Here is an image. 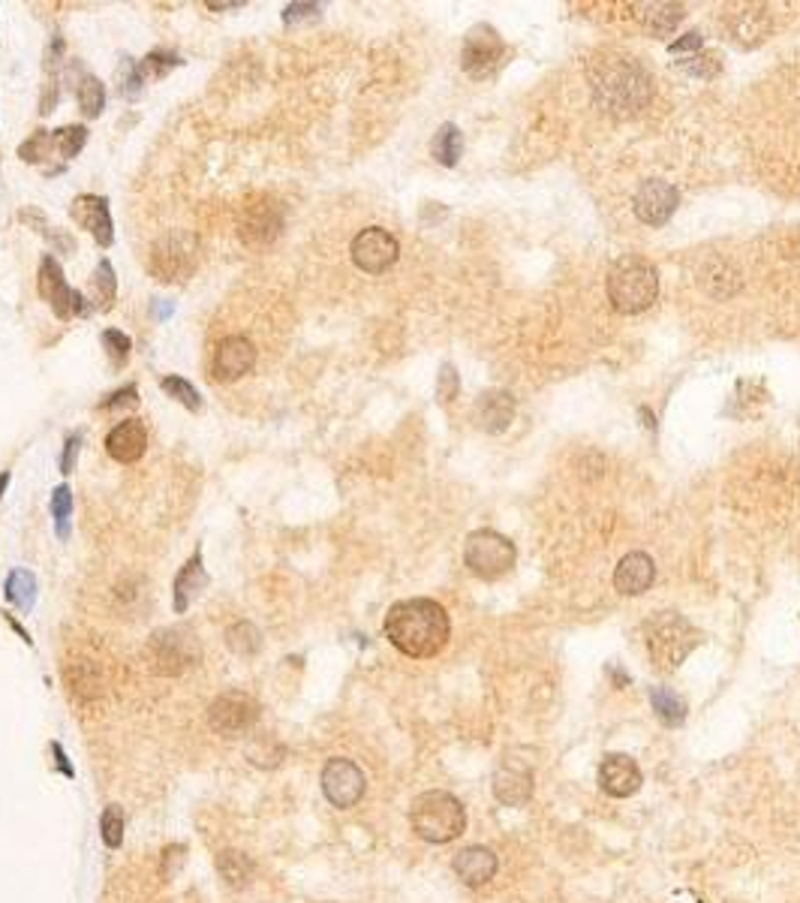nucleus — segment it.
<instances>
[{
  "label": "nucleus",
  "instance_id": "obj_1",
  "mask_svg": "<svg viewBox=\"0 0 800 903\" xmlns=\"http://www.w3.org/2000/svg\"><path fill=\"white\" fill-rule=\"evenodd\" d=\"M386 639L400 653L413 660H431L449 645L451 624L446 609L437 600L415 597V600H400L388 609L386 615Z\"/></svg>",
  "mask_w": 800,
  "mask_h": 903
},
{
  "label": "nucleus",
  "instance_id": "obj_2",
  "mask_svg": "<svg viewBox=\"0 0 800 903\" xmlns=\"http://www.w3.org/2000/svg\"><path fill=\"white\" fill-rule=\"evenodd\" d=\"M590 79H593L596 103L614 118H632L653 97L651 73L629 58H617V55L602 58L590 67Z\"/></svg>",
  "mask_w": 800,
  "mask_h": 903
},
{
  "label": "nucleus",
  "instance_id": "obj_3",
  "mask_svg": "<svg viewBox=\"0 0 800 903\" xmlns=\"http://www.w3.org/2000/svg\"><path fill=\"white\" fill-rule=\"evenodd\" d=\"M608 301L617 314H641L647 311L656 296H659V275L647 260H638V256H623L608 268Z\"/></svg>",
  "mask_w": 800,
  "mask_h": 903
},
{
  "label": "nucleus",
  "instance_id": "obj_4",
  "mask_svg": "<svg viewBox=\"0 0 800 903\" xmlns=\"http://www.w3.org/2000/svg\"><path fill=\"white\" fill-rule=\"evenodd\" d=\"M410 826L427 843L458 841L466 828V810L463 804L446 790L422 792L410 807Z\"/></svg>",
  "mask_w": 800,
  "mask_h": 903
},
{
  "label": "nucleus",
  "instance_id": "obj_5",
  "mask_svg": "<svg viewBox=\"0 0 800 903\" xmlns=\"http://www.w3.org/2000/svg\"><path fill=\"white\" fill-rule=\"evenodd\" d=\"M145 660L154 675L181 677L202 663V645L187 627L154 629L145 641Z\"/></svg>",
  "mask_w": 800,
  "mask_h": 903
},
{
  "label": "nucleus",
  "instance_id": "obj_6",
  "mask_svg": "<svg viewBox=\"0 0 800 903\" xmlns=\"http://www.w3.org/2000/svg\"><path fill=\"white\" fill-rule=\"evenodd\" d=\"M644 639H647L653 665H659L663 672H671L687 660L701 636L687 617H680L677 612H663L644 624Z\"/></svg>",
  "mask_w": 800,
  "mask_h": 903
},
{
  "label": "nucleus",
  "instance_id": "obj_7",
  "mask_svg": "<svg viewBox=\"0 0 800 903\" xmlns=\"http://www.w3.org/2000/svg\"><path fill=\"white\" fill-rule=\"evenodd\" d=\"M199 265V241L193 232L175 229L150 244L148 272L160 284H184Z\"/></svg>",
  "mask_w": 800,
  "mask_h": 903
},
{
  "label": "nucleus",
  "instance_id": "obj_8",
  "mask_svg": "<svg viewBox=\"0 0 800 903\" xmlns=\"http://www.w3.org/2000/svg\"><path fill=\"white\" fill-rule=\"evenodd\" d=\"M518 552L512 540H506L497 530H473L463 545V564L482 581H497V578L512 573Z\"/></svg>",
  "mask_w": 800,
  "mask_h": 903
},
{
  "label": "nucleus",
  "instance_id": "obj_9",
  "mask_svg": "<svg viewBox=\"0 0 800 903\" xmlns=\"http://www.w3.org/2000/svg\"><path fill=\"white\" fill-rule=\"evenodd\" d=\"M283 232V205L271 193H253L238 208V239L244 248L263 251L271 248Z\"/></svg>",
  "mask_w": 800,
  "mask_h": 903
},
{
  "label": "nucleus",
  "instance_id": "obj_10",
  "mask_svg": "<svg viewBox=\"0 0 800 903\" xmlns=\"http://www.w3.org/2000/svg\"><path fill=\"white\" fill-rule=\"evenodd\" d=\"M263 717V705L247 690H226L208 705V726L214 735L232 741L256 729Z\"/></svg>",
  "mask_w": 800,
  "mask_h": 903
},
{
  "label": "nucleus",
  "instance_id": "obj_11",
  "mask_svg": "<svg viewBox=\"0 0 800 903\" xmlns=\"http://www.w3.org/2000/svg\"><path fill=\"white\" fill-rule=\"evenodd\" d=\"M37 289L39 296H43V301L51 308V314L58 316L61 323H70L75 316L94 314V311H90V301L85 299L78 289L66 284L63 265L58 263V256H51V253H46V256L39 260Z\"/></svg>",
  "mask_w": 800,
  "mask_h": 903
},
{
  "label": "nucleus",
  "instance_id": "obj_12",
  "mask_svg": "<svg viewBox=\"0 0 800 903\" xmlns=\"http://www.w3.org/2000/svg\"><path fill=\"white\" fill-rule=\"evenodd\" d=\"M502 58H506V43L490 25H475L470 27V34L463 37L461 49V67L463 73L473 75V79H488L500 70Z\"/></svg>",
  "mask_w": 800,
  "mask_h": 903
},
{
  "label": "nucleus",
  "instance_id": "obj_13",
  "mask_svg": "<svg viewBox=\"0 0 800 903\" xmlns=\"http://www.w3.org/2000/svg\"><path fill=\"white\" fill-rule=\"evenodd\" d=\"M350 256L355 268L364 272V275H383V272H388L391 265L398 263L400 244L383 226H367V229H362L352 239Z\"/></svg>",
  "mask_w": 800,
  "mask_h": 903
},
{
  "label": "nucleus",
  "instance_id": "obj_14",
  "mask_svg": "<svg viewBox=\"0 0 800 903\" xmlns=\"http://www.w3.org/2000/svg\"><path fill=\"white\" fill-rule=\"evenodd\" d=\"M323 795L328 798L331 807L338 810H352L355 804L364 798V790H367V780H364V771L352 759H328L326 768H323Z\"/></svg>",
  "mask_w": 800,
  "mask_h": 903
},
{
  "label": "nucleus",
  "instance_id": "obj_15",
  "mask_svg": "<svg viewBox=\"0 0 800 903\" xmlns=\"http://www.w3.org/2000/svg\"><path fill=\"white\" fill-rule=\"evenodd\" d=\"M256 344L244 335H226L214 347L211 376L217 383H238L241 376H247L256 368Z\"/></svg>",
  "mask_w": 800,
  "mask_h": 903
},
{
  "label": "nucleus",
  "instance_id": "obj_16",
  "mask_svg": "<svg viewBox=\"0 0 800 903\" xmlns=\"http://www.w3.org/2000/svg\"><path fill=\"white\" fill-rule=\"evenodd\" d=\"M70 220H73L78 229H85L90 239L100 244L102 251L114 244V220L106 196H97V193H78V196L70 202Z\"/></svg>",
  "mask_w": 800,
  "mask_h": 903
},
{
  "label": "nucleus",
  "instance_id": "obj_17",
  "mask_svg": "<svg viewBox=\"0 0 800 903\" xmlns=\"http://www.w3.org/2000/svg\"><path fill=\"white\" fill-rule=\"evenodd\" d=\"M680 205V193H677L675 184L668 181H659V178H651L644 181L641 188L635 190L632 196V212L641 224L647 226H663L671 220V214L677 212Z\"/></svg>",
  "mask_w": 800,
  "mask_h": 903
},
{
  "label": "nucleus",
  "instance_id": "obj_18",
  "mask_svg": "<svg viewBox=\"0 0 800 903\" xmlns=\"http://www.w3.org/2000/svg\"><path fill=\"white\" fill-rule=\"evenodd\" d=\"M726 34L731 37V43H738L740 49H755L762 46L764 39L771 37L774 31V22L764 7H755V3H743V7H731L726 10Z\"/></svg>",
  "mask_w": 800,
  "mask_h": 903
},
{
  "label": "nucleus",
  "instance_id": "obj_19",
  "mask_svg": "<svg viewBox=\"0 0 800 903\" xmlns=\"http://www.w3.org/2000/svg\"><path fill=\"white\" fill-rule=\"evenodd\" d=\"M641 768L632 756L626 752H608L599 766V786L602 792H608L611 798H629L641 790Z\"/></svg>",
  "mask_w": 800,
  "mask_h": 903
},
{
  "label": "nucleus",
  "instance_id": "obj_20",
  "mask_svg": "<svg viewBox=\"0 0 800 903\" xmlns=\"http://www.w3.org/2000/svg\"><path fill=\"white\" fill-rule=\"evenodd\" d=\"M106 452L118 465H136L148 452V428L142 419H124L106 434Z\"/></svg>",
  "mask_w": 800,
  "mask_h": 903
},
{
  "label": "nucleus",
  "instance_id": "obj_21",
  "mask_svg": "<svg viewBox=\"0 0 800 903\" xmlns=\"http://www.w3.org/2000/svg\"><path fill=\"white\" fill-rule=\"evenodd\" d=\"M494 795L506 807H524L533 798V771L518 759H506L494 771Z\"/></svg>",
  "mask_w": 800,
  "mask_h": 903
},
{
  "label": "nucleus",
  "instance_id": "obj_22",
  "mask_svg": "<svg viewBox=\"0 0 800 903\" xmlns=\"http://www.w3.org/2000/svg\"><path fill=\"white\" fill-rule=\"evenodd\" d=\"M653 578H656V564L651 554L632 552L614 569V588L623 597H641L653 588Z\"/></svg>",
  "mask_w": 800,
  "mask_h": 903
},
{
  "label": "nucleus",
  "instance_id": "obj_23",
  "mask_svg": "<svg viewBox=\"0 0 800 903\" xmlns=\"http://www.w3.org/2000/svg\"><path fill=\"white\" fill-rule=\"evenodd\" d=\"M205 588H208V573H205L202 549H196L187 564L178 569L175 585H172V605H175V615L190 612V605L199 600Z\"/></svg>",
  "mask_w": 800,
  "mask_h": 903
},
{
  "label": "nucleus",
  "instance_id": "obj_24",
  "mask_svg": "<svg viewBox=\"0 0 800 903\" xmlns=\"http://www.w3.org/2000/svg\"><path fill=\"white\" fill-rule=\"evenodd\" d=\"M451 867L470 889H478V886H485V882L497 877L500 865H497L494 850H488V846H466L451 858Z\"/></svg>",
  "mask_w": 800,
  "mask_h": 903
},
{
  "label": "nucleus",
  "instance_id": "obj_25",
  "mask_svg": "<svg viewBox=\"0 0 800 903\" xmlns=\"http://www.w3.org/2000/svg\"><path fill=\"white\" fill-rule=\"evenodd\" d=\"M699 284L713 299H728L740 289V272L723 256H707L699 272Z\"/></svg>",
  "mask_w": 800,
  "mask_h": 903
},
{
  "label": "nucleus",
  "instance_id": "obj_26",
  "mask_svg": "<svg viewBox=\"0 0 800 903\" xmlns=\"http://www.w3.org/2000/svg\"><path fill=\"white\" fill-rule=\"evenodd\" d=\"M73 67V94L75 103H78V112L85 118H100L102 109H106V85L94 73H88L85 67L78 61H70Z\"/></svg>",
  "mask_w": 800,
  "mask_h": 903
},
{
  "label": "nucleus",
  "instance_id": "obj_27",
  "mask_svg": "<svg viewBox=\"0 0 800 903\" xmlns=\"http://www.w3.org/2000/svg\"><path fill=\"white\" fill-rule=\"evenodd\" d=\"M514 419V398L509 392H485L478 404H475V422L490 431V434H500L502 428H509Z\"/></svg>",
  "mask_w": 800,
  "mask_h": 903
},
{
  "label": "nucleus",
  "instance_id": "obj_28",
  "mask_svg": "<svg viewBox=\"0 0 800 903\" xmlns=\"http://www.w3.org/2000/svg\"><path fill=\"white\" fill-rule=\"evenodd\" d=\"M61 67H63V37L54 34L46 49V82H43V94H39V109L37 112L46 115L54 112V106L61 100Z\"/></svg>",
  "mask_w": 800,
  "mask_h": 903
},
{
  "label": "nucleus",
  "instance_id": "obj_29",
  "mask_svg": "<svg viewBox=\"0 0 800 903\" xmlns=\"http://www.w3.org/2000/svg\"><path fill=\"white\" fill-rule=\"evenodd\" d=\"M19 220H22L27 229H34L39 239L49 241V248L54 253L73 256V253L78 251V244H75V239L70 236V229H61V226L49 224V217L39 212V208H22V212H19Z\"/></svg>",
  "mask_w": 800,
  "mask_h": 903
},
{
  "label": "nucleus",
  "instance_id": "obj_30",
  "mask_svg": "<svg viewBox=\"0 0 800 903\" xmlns=\"http://www.w3.org/2000/svg\"><path fill=\"white\" fill-rule=\"evenodd\" d=\"M214 865H217V874H220V879H223L229 889H247L253 877H256V862L247 853H241V850H220L217 858H214Z\"/></svg>",
  "mask_w": 800,
  "mask_h": 903
},
{
  "label": "nucleus",
  "instance_id": "obj_31",
  "mask_svg": "<svg viewBox=\"0 0 800 903\" xmlns=\"http://www.w3.org/2000/svg\"><path fill=\"white\" fill-rule=\"evenodd\" d=\"M3 593H7L10 605H15L22 615H27V612L34 609V602H37V576H34L31 569H13V573L7 576V581H3Z\"/></svg>",
  "mask_w": 800,
  "mask_h": 903
},
{
  "label": "nucleus",
  "instance_id": "obj_32",
  "mask_svg": "<svg viewBox=\"0 0 800 903\" xmlns=\"http://www.w3.org/2000/svg\"><path fill=\"white\" fill-rule=\"evenodd\" d=\"M90 289H94V301H90V311L106 314L112 311L114 299H118V275L109 260H100L94 275H90Z\"/></svg>",
  "mask_w": 800,
  "mask_h": 903
},
{
  "label": "nucleus",
  "instance_id": "obj_33",
  "mask_svg": "<svg viewBox=\"0 0 800 903\" xmlns=\"http://www.w3.org/2000/svg\"><path fill=\"white\" fill-rule=\"evenodd\" d=\"M680 19H683V7L680 3H647L644 13H641V25L653 37H665V34H675Z\"/></svg>",
  "mask_w": 800,
  "mask_h": 903
},
{
  "label": "nucleus",
  "instance_id": "obj_34",
  "mask_svg": "<svg viewBox=\"0 0 800 903\" xmlns=\"http://www.w3.org/2000/svg\"><path fill=\"white\" fill-rule=\"evenodd\" d=\"M85 145H88V127L85 124H63L58 130H51V148H54V157L61 160V166L75 160Z\"/></svg>",
  "mask_w": 800,
  "mask_h": 903
},
{
  "label": "nucleus",
  "instance_id": "obj_35",
  "mask_svg": "<svg viewBox=\"0 0 800 903\" xmlns=\"http://www.w3.org/2000/svg\"><path fill=\"white\" fill-rule=\"evenodd\" d=\"M178 67H184V58L172 49H154L148 51L142 61H136V73L138 79L148 85V82H160L169 73H175Z\"/></svg>",
  "mask_w": 800,
  "mask_h": 903
},
{
  "label": "nucleus",
  "instance_id": "obj_36",
  "mask_svg": "<svg viewBox=\"0 0 800 903\" xmlns=\"http://www.w3.org/2000/svg\"><path fill=\"white\" fill-rule=\"evenodd\" d=\"M244 756H247L256 768L271 771V768H277L287 759V747H283L275 735L263 732V735H253V738L244 744Z\"/></svg>",
  "mask_w": 800,
  "mask_h": 903
},
{
  "label": "nucleus",
  "instance_id": "obj_37",
  "mask_svg": "<svg viewBox=\"0 0 800 903\" xmlns=\"http://www.w3.org/2000/svg\"><path fill=\"white\" fill-rule=\"evenodd\" d=\"M49 515L51 525H54V537L61 542L70 540V533H73V521H70L73 518V489L66 482L51 491Z\"/></svg>",
  "mask_w": 800,
  "mask_h": 903
},
{
  "label": "nucleus",
  "instance_id": "obj_38",
  "mask_svg": "<svg viewBox=\"0 0 800 903\" xmlns=\"http://www.w3.org/2000/svg\"><path fill=\"white\" fill-rule=\"evenodd\" d=\"M226 648L235 657H256L263 651V633L251 621H235L226 629Z\"/></svg>",
  "mask_w": 800,
  "mask_h": 903
},
{
  "label": "nucleus",
  "instance_id": "obj_39",
  "mask_svg": "<svg viewBox=\"0 0 800 903\" xmlns=\"http://www.w3.org/2000/svg\"><path fill=\"white\" fill-rule=\"evenodd\" d=\"M651 705L665 726L668 729L683 726V720H687V702H683L675 690H668V687H653Z\"/></svg>",
  "mask_w": 800,
  "mask_h": 903
},
{
  "label": "nucleus",
  "instance_id": "obj_40",
  "mask_svg": "<svg viewBox=\"0 0 800 903\" xmlns=\"http://www.w3.org/2000/svg\"><path fill=\"white\" fill-rule=\"evenodd\" d=\"M431 154L439 166H454L463 154V136L454 124H443L431 142Z\"/></svg>",
  "mask_w": 800,
  "mask_h": 903
},
{
  "label": "nucleus",
  "instance_id": "obj_41",
  "mask_svg": "<svg viewBox=\"0 0 800 903\" xmlns=\"http://www.w3.org/2000/svg\"><path fill=\"white\" fill-rule=\"evenodd\" d=\"M160 389L166 392V398H172L175 404H181L184 410H190V413H199L202 410V392L190 383V380H184V376L178 374H166L160 376Z\"/></svg>",
  "mask_w": 800,
  "mask_h": 903
},
{
  "label": "nucleus",
  "instance_id": "obj_42",
  "mask_svg": "<svg viewBox=\"0 0 800 903\" xmlns=\"http://www.w3.org/2000/svg\"><path fill=\"white\" fill-rule=\"evenodd\" d=\"M100 347L114 371H124L126 362H130V352H133V338L121 328H106L100 335Z\"/></svg>",
  "mask_w": 800,
  "mask_h": 903
},
{
  "label": "nucleus",
  "instance_id": "obj_43",
  "mask_svg": "<svg viewBox=\"0 0 800 903\" xmlns=\"http://www.w3.org/2000/svg\"><path fill=\"white\" fill-rule=\"evenodd\" d=\"M19 157H22L27 166H43V169H46V164L54 160L51 130H34V133L19 145Z\"/></svg>",
  "mask_w": 800,
  "mask_h": 903
},
{
  "label": "nucleus",
  "instance_id": "obj_44",
  "mask_svg": "<svg viewBox=\"0 0 800 903\" xmlns=\"http://www.w3.org/2000/svg\"><path fill=\"white\" fill-rule=\"evenodd\" d=\"M100 834L102 843H106L109 850H121V843H124V814H121L118 804H109V807L102 810Z\"/></svg>",
  "mask_w": 800,
  "mask_h": 903
},
{
  "label": "nucleus",
  "instance_id": "obj_45",
  "mask_svg": "<svg viewBox=\"0 0 800 903\" xmlns=\"http://www.w3.org/2000/svg\"><path fill=\"white\" fill-rule=\"evenodd\" d=\"M138 407V389L136 383H126L121 389L109 392L100 404H97V413H121V410H136Z\"/></svg>",
  "mask_w": 800,
  "mask_h": 903
},
{
  "label": "nucleus",
  "instance_id": "obj_46",
  "mask_svg": "<svg viewBox=\"0 0 800 903\" xmlns=\"http://www.w3.org/2000/svg\"><path fill=\"white\" fill-rule=\"evenodd\" d=\"M118 88H121V94H124L126 100H138V97H142L145 82L138 79L136 61H133V58H121V63H118Z\"/></svg>",
  "mask_w": 800,
  "mask_h": 903
},
{
  "label": "nucleus",
  "instance_id": "obj_47",
  "mask_svg": "<svg viewBox=\"0 0 800 903\" xmlns=\"http://www.w3.org/2000/svg\"><path fill=\"white\" fill-rule=\"evenodd\" d=\"M683 73L695 75V79H713V75L723 70V61L716 51H707V55H695V58H687V61L677 63Z\"/></svg>",
  "mask_w": 800,
  "mask_h": 903
},
{
  "label": "nucleus",
  "instance_id": "obj_48",
  "mask_svg": "<svg viewBox=\"0 0 800 903\" xmlns=\"http://www.w3.org/2000/svg\"><path fill=\"white\" fill-rule=\"evenodd\" d=\"M319 13H323V3L292 0V3H287V7H283L280 19H283V25H287V27H295L299 22H311V19H319Z\"/></svg>",
  "mask_w": 800,
  "mask_h": 903
},
{
  "label": "nucleus",
  "instance_id": "obj_49",
  "mask_svg": "<svg viewBox=\"0 0 800 903\" xmlns=\"http://www.w3.org/2000/svg\"><path fill=\"white\" fill-rule=\"evenodd\" d=\"M82 443H85V434H82V431H70V434L63 437L61 461H58V467H61L63 477H73V473H75V467H78V452H82Z\"/></svg>",
  "mask_w": 800,
  "mask_h": 903
},
{
  "label": "nucleus",
  "instance_id": "obj_50",
  "mask_svg": "<svg viewBox=\"0 0 800 903\" xmlns=\"http://www.w3.org/2000/svg\"><path fill=\"white\" fill-rule=\"evenodd\" d=\"M458 389H461V380H458V371L451 368V364H443L439 368V376H437V395L439 401L449 404L458 398Z\"/></svg>",
  "mask_w": 800,
  "mask_h": 903
},
{
  "label": "nucleus",
  "instance_id": "obj_51",
  "mask_svg": "<svg viewBox=\"0 0 800 903\" xmlns=\"http://www.w3.org/2000/svg\"><path fill=\"white\" fill-rule=\"evenodd\" d=\"M704 46V37H701L699 31H689V34H683L680 39H675L671 46H668V51L671 55H687V51H695Z\"/></svg>",
  "mask_w": 800,
  "mask_h": 903
},
{
  "label": "nucleus",
  "instance_id": "obj_52",
  "mask_svg": "<svg viewBox=\"0 0 800 903\" xmlns=\"http://www.w3.org/2000/svg\"><path fill=\"white\" fill-rule=\"evenodd\" d=\"M184 846H181V843H175V846H169V850H163V862H172V867H163V877L166 879H172L175 877V870H178V865H181V862H184Z\"/></svg>",
  "mask_w": 800,
  "mask_h": 903
},
{
  "label": "nucleus",
  "instance_id": "obj_53",
  "mask_svg": "<svg viewBox=\"0 0 800 903\" xmlns=\"http://www.w3.org/2000/svg\"><path fill=\"white\" fill-rule=\"evenodd\" d=\"M51 752H54V766H58V771H61L63 778H75L73 766H70V759H66V752H63V747L58 744V741H51Z\"/></svg>",
  "mask_w": 800,
  "mask_h": 903
},
{
  "label": "nucleus",
  "instance_id": "obj_54",
  "mask_svg": "<svg viewBox=\"0 0 800 903\" xmlns=\"http://www.w3.org/2000/svg\"><path fill=\"white\" fill-rule=\"evenodd\" d=\"M172 314H175V304H172V301L166 304L163 299H154V316H157L160 323H163V320H169Z\"/></svg>",
  "mask_w": 800,
  "mask_h": 903
},
{
  "label": "nucleus",
  "instance_id": "obj_55",
  "mask_svg": "<svg viewBox=\"0 0 800 903\" xmlns=\"http://www.w3.org/2000/svg\"><path fill=\"white\" fill-rule=\"evenodd\" d=\"M205 7H208V10H241L244 0H226V3H220V0H208Z\"/></svg>",
  "mask_w": 800,
  "mask_h": 903
},
{
  "label": "nucleus",
  "instance_id": "obj_56",
  "mask_svg": "<svg viewBox=\"0 0 800 903\" xmlns=\"http://www.w3.org/2000/svg\"><path fill=\"white\" fill-rule=\"evenodd\" d=\"M7 624H10V627H13L15 633L22 636V639H25V645H34V639H31V633H27V629L22 627V624H19V621H15L13 615H7Z\"/></svg>",
  "mask_w": 800,
  "mask_h": 903
},
{
  "label": "nucleus",
  "instance_id": "obj_57",
  "mask_svg": "<svg viewBox=\"0 0 800 903\" xmlns=\"http://www.w3.org/2000/svg\"><path fill=\"white\" fill-rule=\"evenodd\" d=\"M7 489H10V470H3V473H0V501H3Z\"/></svg>",
  "mask_w": 800,
  "mask_h": 903
}]
</instances>
